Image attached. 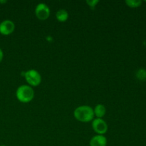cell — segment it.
<instances>
[{"mask_svg":"<svg viewBox=\"0 0 146 146\" xmlns=\"http://www.w3.org/2000/svg\"><path fill=\"white\" fill-rule=\"evenodd\" d=\"M74 115L77 121L82 123H88L94 118V109L88 106H81L75 109Z\"/></svg>","mask_w":146,"mask_h":146,"instance_id":"6da1fadb","label":"cell"},{"mask_svg":"<svg viewBox=\"0 0 146 146\" xmlns=\"http://www.w3.org/2000/svg\"><path fill=\"white\" fill-rule=\"evenodd\" d=\"M16 96L20 102L24 104L29 103L34 98V91L30 86L22 85L17 88Z\"/></svg>","mask_w":146,"mask_h":146,"instance_id":"7a4b0ae2","label":"cell"},{"mask_svg":"<svg viewBox=\"0 0 146 146\" xmlns=\"http://www.w3.org/2000/svg\"><path fill=\"white\" fill-rule=\"evenodd\" d=\"M24 77L30 86H37L41 82V76L36 70H29L25 73Z\"/></svg>","mask_w":146,"mask_h":146,"instance_id":"3957f363","label":"cell"},{"mask_svg":"<svg viewBox=\"0 0 146 146\" xmlns=\"http://www.w3.org/2000/svg\"><path fill=\"white\" fill-rule=\"evenodd\" d=\"M92 128L98 135H104L108 131V125L102 118H95L93 120Z\"/></svg>","mask_w":146,"mask_h":146,"instance_id":"277c9868","label":"cell"},{"mask_svg":"<svg viewBox=\"0 0 146 146\" xmlns=\"http://www.w3.org/2000/svg\"><path fill=\"white\" fill-rule=\"evenodd\" d=\"M35 14L40 20H46L50 16V9L44 3H40L35 9Z\"/></svg>","mask_w":146,"mask_h":146,"instance_id":"5b68a950","label":"cell"},{"mask_svg":"<svg viewBox=\"0 0 146 146\" xmlns=\"http://www.w3.org/2000/svg\"><path fill=\"white\" fill-rule=\"evenodd\" d=\"M15 29V24L11 20H4L0 23V34L4 36L10 35Z\"/></svg>","mask_w":146,"mask_h":146,"instance_id":"8992f818","label":"cell"},{"mask_svg":"<svg viewBox=\"0 0 146 146\" xmlns=\"http://www.w3.org/2000/svg\"><path fill=\"white\" fill-rule=\"evenodd\" d=\"M90 146H106L107 138L104 135H96L90 140Z\"/></svg>","mask_w":146,"mask_h":146,"instance_id":"52a82bcc","label":"cell"},{"mask_svg":"<svg viewBox=\"0 0 146 146\" xmlns=\"http://www.w3.org/2000/svg\"><path fill=\"white\" fill-rule=\"evenodd\" d=\"M94 113L96 118H102L106 113V108L103 104H98L94 108Z\"/></svg>","mask_w":146,"mask_h":146,"instance_id":"ba28073f","label":"cell"},{"mask_svg":"<svg viewBox=\"0 0 146 146\" xmlns=\"http://www.w3.org/2000/svg\"><path fill=\"white\" fill-rule=\"evenodd\" d=\"M56 17L60 22H65L68 18V13L65 9H59L56 14Z\"/></svg>","mask_w":146,"mask_h":146,"instance_id":"9c48e42d","label":"cell"},{"mask_svg":"<svg viewBox=\"0 0 146 146\" xmlns=\"http://www.w3.org/2000/svg\"><path fill=\"white\" fill-rule=\"evenodd\" d=\"M125 4L131 8H137V7H141L142 4L141 0H126Z\"/></svg>","mask_w":146,"mask_h":146,"instance_id":"30bf717a","label":"cell"},{"mask_svg":"<svg viewBox=\"0 0 146 146\" xmlns=\"http://www.w3.org/2000/svg\"><path fill=\"white\" fill-rule=\"evenodd\" d=\"M136 77L141 81H145L146 79V70L141 68L136 73Z\"/></svg>","mask_w":146,"mask_h":146,"instance_id":"8fae6325","label":"cell"},{"mask_svg":"<svg viewBox=\"0 0 146 146\" xmlns=\"http://www.w3.org/2000/svg\"><path fill=\"white\" fill-rule=\"evenodd\" d=\"M99 2V1L98 0H87L86 1V3L87 4H88V6H89V7H91V9H94L96 7V6L98 4V3Z\"/></svg>","mask_w":146,"mask_h":146,"instance_id":"7c38bea8","label":"cell"},{"mask_svg":"<svg viewBox=\"0 0 146 146\" xmlns=\"http://www.w3.org/2000/svg\"><path fill=\"white\" fill-rule=\"evenodd\" d=\"M3 58H4V53H3L2 50L0 48V63H1V61L3 60Z\"/></svg>","mask_w":146,"mask_h":146,"instance_id":"4fadbf2b","label":"cell"},{"mask_svg":"<svg viewBox=\"0 0 146 146\" xmlns=\"http://www.w3.org/2000/svg\"><path fill=\"white\" fill-rule=\"evenodd\" d=\"M7 2V1H0V3H6Z\"/></svg>","mask_w":146,"mask_h":146,"instance_id":"5bb4252c","label":"cell"},{"mask_svg":"<svg viewBox=\"0 0 146 146\" xmlns=\"http://www.w3.org/2000/svg\"><path fill=\"white\" fill-rule=\"evenodd\" d=\"M0 146H6V145H0Z\"/></svg>","mask_w":146,"mask_h":146,"instance_id":"9a60e30c","label":"cell"},{"mask_svg":"<svg viewBox=\"0 0 146 146\" xmlns=\"http://www.w3.org/2000/svg\"></svg>","mask_w":146,"mask_h":146,"instance_id":"2e32d148","label":"cell"}]
</instances>
